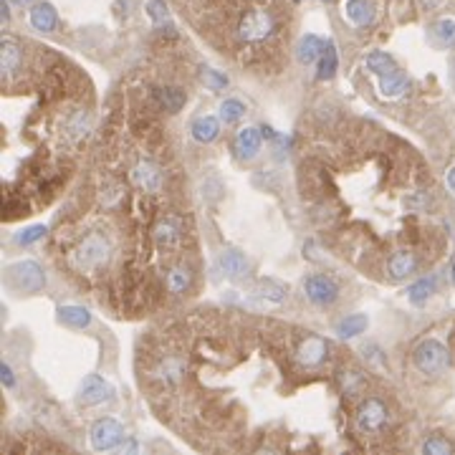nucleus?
Masks as SVG:
<instances>
[{"instance_id": "412c9836", "label": "nucleus", "mask_w": 455, "mask_h": 455, "mask_svg": "<svg viewBox=\"0 0 455 455\" xmlns=\"http://www.w3.org/2000/svg\"><path fill=\"white\" fill-rule=\"evenodd\" d=\"M253 294L261 296V299H266V301H271V304H281L286 299V294H289V286L281 284V281H276V279H261L256 284V289H253Z\"/></svg>"}, {"instance_id": "dca6fc26", "label": "nucleus", "mask_w": 455, "mask_h": 455, "mask_svg": "<svg viewBox=\"0 0 455 455\" xmlns=\"http://www.w3.org/2000/svg\"><path fill=\"white\" fill-rule=\"evenodd\" d=\"M344 16L352 26H370L375 21V6H372V0H347V6H344Z\"/></svg>"}, {"instance_id": "f8f14e48", "label": "nucleus", "mask_w": 455, "mask_h": 455, "mask_svg": "<svg viewBox=\"0 0 455 455\" xmlns=\"http://www.w3.org/2000/svg\"><path fill=\"white\" fill-rule=\"evenodd\" d=\"M324 357H326V341L318 339V336H306L299 344V349H296V359L304 367H316V364L324 362Z\"/></svg>"}, {"instance_id": "6ab92c4d", "label": "nucleus", "mask_w": 455, "mask_h": 455, "mask_svg": "<svg viewBox=\"0 0 455 455\" xmlns=\"http://www.w3.org/2000/svg\"><path fill=\"white\" fill-rule=\"evenodd\" d=\"M415 268H417V258L412 256L410 250H397V253L390 258V263H387L390 279H395V281L407 279L410 273H415Z\"/></svg>"}, {"instance_id": "ddd939ff", "label": "nucleus", "mask_w": 455, "mask_h": 455, "mask_svg": "<svg viewBox=\"0 0 455 455\" xmlns=\"http://www.w3.org/2000/svg\"><path fill=\"white\" fill-rule=\"evenodd\" d=\"M233 147L240 159H253L261 152V132H258L256 127H245V129H240L238 134H235Z\"/></svg>"}, {"instance_id": "cd10ccee", "label": "nucleus", "mask_w": 455, "mask_h": 455, "mask_svg": "<svg viewBox=\"0 0 455 455\" xmlns=\"http://www.w3.org/2000/svg\"><path fill=\"white\" fill-rule=\"evenodd\" d=\"M420 450L425 455H450L455 453V445L450 443L448 438H443V435H430V438L422 443Z\"/></svg>"}, {"instance_id": "39448f33", "label": "nucleus", "mask_w": 455, "mask_h": 455, "mask_svg": "<svg viewBox=\"0 0 455 455\" xmlns=\"http://www.w3.org/2000/svg\"><path fill=\"white\" fill-rule=\"evenodd\" d=\"M390 422V410L382 400L370 397L364 400L357 410V427L367 435H375V432L385 430V425Z\"/></svg>"}, {"instance_id": "6e6552de", "label": "nucleus", "mask_w": 455, "mask_h": 455, "mask_svg": "<svg viewBox=\"0 0 455 455\" xmlns=\"http://www.w3.org/2000/svg\"><path fill=\"white\" fill-rule=\"evenodd\" d=\"M114 397V387L104 380L102 375H86L79 387V405L84 407H94V405H104Z\"/></svg>"}, {"instance_id": "5701e85b", "label": "nucleus", "mask_w": 455, "mask_h": 455, "mask_svg": "<svg viewBox=\"0 0 455 455\" xmlns=\"http://www.w3.org/2000/svg\"><path fill=\"white\" fill-rule=\"evenodd\" d=\"M364 66L370 68L377 79H380V76L392 74V71H397V63H395V58L390 56L387 51H372L370 56L364 58Z\"/></svg>"}, {"instance_id": "4c0bfd02", "label": "nucleus", "mask_w": 455, "mask_h": 455, "mask_svg": "<svg viewBox=\"0 0 455 455\" xmlns=\"http://www.w3.org/2000/svg\"><path fill=\"white\" fill-rule=\"evenodd\" d=\"M448 188H450V190H453V193H455V167H453V170L448 172Z\"/></svg>"}, {"instance_id": "ea45409f", "label": "nucleus", "mask_w": 455, "mask_h": 455, "mask_svg": "<svg viewBox=\"0 0 455 455\" xmlns=\"http://www.w3.org/2000/svg\"><path fill=\"white\" fill-rule=\"evenodd\" d=\"M13 6H28V3H33V0H11Z\"/></svg>"}, {"instance_id": "f704fd0d", "label": "nucleus", "mask_w": 455, "mask_h": 455, "mask_svg": "<svg viewBox=\"0 0 455 455\" xmlns=\"http://www.w3.org/2000/svg\"><path fill=\"white\" fill-rule=\"evenodd\" d=\"M203 81H205V86H208V89H213V91H220V89H225V86H228V76L220 74V71H215V68H205Z\"/></svg>"}, {"instance_id": "f257e3e1", "label": "nucleus", "mask_w": 455, "mask_h": 455, "mask_svg": "<svg viewBox=\"0 0 455 455\" xmlns=\"http://www.w3.org/2000/svg\"><path fill=\"white\" fill-rule=\"evenodd\" d=\"M412 362H415L417 372H422V375L427 377H438L450 367V352L443 341L425 339L420 341L415 347V352H412Z\"/></svg>"}, {"instance_id": "423d86ee", "label": "nucleus", "mask_w": 455, "mask_h": 455, "mask_svg": "<svg viewBox=\"0 0 455 455\" xmlns=\"http://www.w3.org/2000/svg\"><path fill=\"white\" fill-rule=\"evenodd\" d=\"M89 438H91V448L99 450V453H102V450H114L124 440V427L114 420V417H104V420L94 422Z\"/></svg>"}, {"instance_id": "72a5a7b5", "label": "nucleus", "mask_w": 455, "mask_h": 455, "mask_svg": "<svg viewBox=\"0 0 455 455\" xmlns=\"http://www.w3.org/2000/svg\"><path fill=\"white\" fill-rule=\"evenodd\" d=\"M43 235H46V225H31L16 235V243L18 245H31V243H36V240L43 238Z\"/></svg>"}, {"instance_id": "c85d7f7f", "label": "nucleus", "mask_w": 455, "mask_h": 455, "mask_svg": "<svg viewBox=\"0 0 455 455\" xmlns=\"http://www.w3.org/2000/svg\"><path fill=\"white\" fill-rule=\"evenodd\" d=\"M432 36L443 46H455V18H440L432 26Z\"/></svg>"}, {"instance_id": "f03ea898", "label": "nucleus", "mask_w": 455, "mask_h": 455, "mask_svg": "<svg viewBox=\"0 0 455 455\" xmlns=\"http://www.w3.org/2000/svg\"><path fill=\"white\" fill-rule=\"evenodd\" d=\"M109 256H112V243L102 233H91L89 238L76 245L71 261L79 271H97V268L107 266Z\"/></svg>"}, {"instance_id": "0eeeda50", "label": "nucleus", "mask_w": 455, "mask_h": 455, "mask_svg": "<svg viewBox=\"0 0 455 455\" xmlns=\"http://www.w3.org/2000/svg\"><path fill=\"white\" fill-rule=\"evenodd\" d=\"M304 291L306 299L316 306H331L339 299V286L334 284V279L324 276V273H314L304 281Z\"/></svg>"}, {"instance_id": "2eb2a0df", "label": "nucleus", "mask_w": 455, "mask_h": 455, "mask_svg": "<svg viewBox=\"0 0 455 455\" xmlns=\"http://www.w3.org/2000/svg\"><path fill=\"white\" fill-rule=\"evenodd\" d=\"M220 122L223 119H218V117L205 114V117H198V119L193 122L190 132H193V136L200 144H210V142H215L218 134H220Z\"/></svg>"}, {"instance_id": "7ed1b4c3", "label": "nucleus", "mask_w": 455, "mask_h": 455, "mask_svg": "<svg viewBox=\"0 0 455 455\" xmlns=\"http://www.w3.org/2000/svg\"><path fill=\"white\" fill-rule=\"evenodd\" d=\"M6 281L16 291H23V294H38L46 286V273L36 261H18L13 266H8Z\"/></svg>"}, {"instance_id": "a878e982", "label": "nucleus", "mask_w": 455, "mask_h": 455, "mask_svg": "<svg viewBox=\"0 0 455 455\" xmlns=\"http://www.w3.org/2000/svg\"><path fill=\"white\" fill-rule=\"evenodd\" d=\"M154 99H157L159 107L165 109V112H180L182 104H185V94L180 89H172V86L154 89Z\"/></svg>"}, {"instance_id": "393cba45", "label": "nucleus", "mask_w": 455, "mask_h": 455, "mask_svg": "<svg viewBox=\"0 0 455 455\" xmlns=\"http://www.w3.org/2000/svg\"><path fill=\"white\" fill-rule=\"evenodd\" d=\"M364 329H367V316H364V314H349V316H344L339 324H336V334H339L341 339L359 336Z\"/></svg>"}, {"instance_id": "b1692460", "label": "nucleus", "mask_w": 455, "mask_h": 455, "mask_svg": "<svg viewBox=\"0 0 455 455\" xmlns=\"http://www.w3.org/2000/svg\"><path fill=\"white\" fill-rule=\"evenodd\" d=\"M336 68H339V56H336V46L326 43L324 53H321V58H318V66H316V79L318 81H329L331 76L336 74Z\"/></svg>"}, {"instance_id": "e433bc0d", "label": "nucleus", "mask_w": 455, "mask_h": 455, "mask_svg": "<svg viewBox=\"0 0 455 455\" xmlns=\"http://www.w3.org/2000/svg\"><path fill=\"white\" fill-rule=\"evenodd\" d=\"M420 6L425 8V11H435V8L443 6V0H420Z\"/></svg>"}, {"instance_id": "9b49d317", "label": "nucleus", "mask_w": 455, "mask_h": 455, "mask_svg": "<svg viewBox=\"0 0 455 455\" xmlns=\"http://www.w3.org/2000/svg\"><path fill=\"white\" fill-rule=\"evenodd\" d=\"M220 271L225 273L230 281H240L248 276V258L240 253L238 248H225L220 253Z\"/></svg>"}, {"instance_id": "f3484780", "label": "nucleus", "mask_w": 455, "mask_h": 455, "mask_svg": "<svg viewBox=\"0 0 455 455\" xmlns=\"http://www.w3.org/2000/svg\"><path fill=\"white\" fill-rule=\"evenodd\" d=\"M326 43L318 36L314 33H306L301 36V41H299V46H296V58H299V63H314L321 58V53H324Z\"/></svg>"}, {"instance_id": "4468645a", "label": "nucleus", "mask_w": 455, "mask_h": 455, "mask_svg": "<svg viewBox=\"0 0 455 455\" xmlns=\"http://www.w3.org/2000/svg\"><path fill=\"white\" fill-rule=\"evenodd\" d=\"M28 21H31V26H33L36 31H41V33H48V31L56 28V23H58L56 8H53L51 3H36V6L31 8V13H28Z\"/></svg>"}, {"instance_id": "c756f323", "label": "nucleus", "mask_w": 455, "mask_h": 455, "mask_svg": "<svg viewBox=\"0 0 455 455\" xmlns=\"http://www.w3.org/2000/svg\"><path fill=\"white\" fill-rule=\"evenodd\" d=\"M190 279H193V276H190L188 268H185V266H175L170 271V276H167V289H170L172 294H182V291L190 286Z\"/></svg>"}, {"instance_id": "20e7f679", "label": "nucleus", "mask_w": 455, "mask_h": 455, "mask_svg": "<svg viewBox=\"0 0 455 455\" xmlns=\"http://www.w3.org/2000/svg\"><path fill=\"white\" fill-rule=\"evenodd\" d=\"M273 33V16L263 8L256 11H248L238 23V36L248 43H258V41H266Z\"/></svg>"}, {"instance_id": "a19ab883", "label": "nucleus", "mask_w": 455, "mask_h": 455, "mask_svg": "<svg viewBox=\"0 0 455 455\" xmlns=\"http://www.w3.org/2000/svg\"><path fill=\"white\" fill-rule=\"evenodd\" d=\"M450 279H453V284H455V266H453V273H450Z\"/></svg>"}, {"instance_id": "7c9ffc66", "label": "nucleus", "mask_w": 455, "mask_h": 455, "mask_svg": "<svg viewBox=\"0 0 455 455\" xmlns=\"http://www.w3.org/2000/svg\"><path fill=\"white\" fill-rule=\"evenodd\" d=\"M243 114H245V107H243V102H238V99H225V102L220 104V119L225 122V124L238 122Z\"/></svg>"}, {"instance_id": "4be33fe9", "label": "nucleus", "mask_w": 455, "mask_h": 455, "mask_svg": "<svg viewBox=\"0 0 455 455\" xmlns=\"http://www.w3.org/2000/svg\"><path fill=\"white\" fill-rule=\"evenodd\" d=\"M58 321L71 329H86L91 324V314L84 306H61L58 309Z\"/></svg>"}, {"instance_id": "a211bd4d", "label": "nucleus", "mask_w": 455, "mask_h": 455, "mask_svg": "<svg viewBox=\"0 0 455 455\" xmlns=\"http://www.w3.org/2000/svg\"><path fill=\"white\" fill-rule=\"evenodd\" d=\"M21 61H23V51L21 46L16 43L13 38H3V43H0V66H3V76H13L21 68Z\"/></svg>"}, {"instance_id": "c9c22d12", "label": "nucleus", "mask_w": 455, "mask_h": 455, "mask_svg": "<svg viewBox=\"0 0 455 455\" xmlns=\"http://www.w3.org/2000/svg\"><path fill=\"white\" fill-rule=\"evenodd\" d=\"M0 380H3V385L6 387L16 385V377H13V370L8 367V364H0Z\"/></svg>"}, {"instance_id": "473e14b6", "label": "nucleus", "mask_w": 455, "mask_h": 455, "mask_svg": "<svg viewBox=\"0 0 455 455\" xmlns=\"http://www.w3.org/2000/svg\"><path fill=\"white\" fill-rule=\"evenodd\" d=\"M66 129H68V134L76 136V139H79V136H84L86 132H89V114H86V112H76L74 117L66 122Z\"/></svg>"}, {"instance_id": "9d476101", "label": "nucleus", "mask_w": 455, "mask_h": 455, "mask_svg": "<svg viewBox=\"0 0 455 455\" xmlns=\"http://www.w3.org/2000/svg\"><path fill=\"white\" fill-rule=\"evenodd\" d=\"M152 238L159 248H172V245H177L182 238V220L180 218H162V220L154 225Z\"/></svg>"}, {"instance_id": "bb28decb", "label": "nucleus", "mask_w": 455, "mask_h": 455, "mask_svg": "<svg viewBox=\"0 0 455 455\" xmlns=\"http://www.w3.org/2000/svg\"><path fill=\"white\" fill-rule=\"evenodd\" d=\"M435 289H438V281L432 279V276H425V279L415 281V284L410 286V289H407V299L412 304H422V301H427L432 294H435Z\"/></svg>"}, {"instance_id": "2f4dec72", "label": "nucleus", "mask_w": 455, "mask_h": 455, "mask_svg": "<svg viewBox=\"0 0 455 455\" xmlns=\"http://www.w3.org/2000/svg\"><path fill=\"white\" fill-rule=\"evenodd\" d=\"M147 16L152 18L154 26H165L167 21H170V11H167V3L165 0H149L147 3Z\"/></svg>"}, {"instance_id": "1a4fd4ad", "label": "nucleus", "mask_w": 455, "mask_h": 455, "mask_svg": "<svg viewBox=\"0 0 455 455\" xmlns=\"http://www.w3.org/2000/svg\"><path fill=\"white\" fill-rule=\"evenodd\" d=\"M132 182H134L136 188L144 190V193H157L159 185H162V172L154 162H139V165L132 170Z\"/></svg>"}, {"instance_id": "aec40b11", "label": "nucleus", "mask_w": 455, "mask_h": 455, "mask_svg": "<svg viewBox=\"0 0 455 455\" xmlns=\"http://www.w3.org/2000/svg\"><path fill=\"white\" fill-rule=\"evenodd\" d=\"M410 89V81L407 76L402 74V71H392V74H387V76H380V94L385 99H397L402 97L405 91Z\"/></svg>"}, {"instance_id": "58836bf2", "label": "nucleus", "mask_w": 455, "mask_h": 455, "mask_svg": "<svg viewBox=\"0 0 455 455\" xmlns=\"http://www.w3.org/2000/svg\"><path fill=\"white\" fill-rule=\"evenodd\" d=\"M122 450H124V453H134V450H139V445H136V443H129V445H124Z\"/></svg>"}]
</instances>
